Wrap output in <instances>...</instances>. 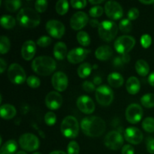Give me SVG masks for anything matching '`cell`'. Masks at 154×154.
<instances>
[{
    "label": "cell",
    "mask_w": 154,
    "mask_h": 154,
    "mask_svg": "<svg viewBox=\"0 0 154 154\" xmlns=\"http://www.w3.org/2000/svg\"><path fill=\"white\" fill-rule=\"evenodd\" d=\"M81 127L84 134L89 137H99L105 132L106 124L103 119L96 116L84 117L81 122Z\"/></svg>",
    "instance_id": "cell-1"
},
{
    "label": "cell",
    "mask_w": 154,
    "mask_h": 154,
    "mask_svg": "<svg viewBox=\"0 0 154 154\" xmlns=\"http://www.w3.org/2000/svg\"><path fill=\"white\" fill-rule=\"evenodd\" d=\"M57 63L53 58L47 56H41L35 59L32 63V69L36 74L42 76H48L55 71Z\"/></svg>",
    "instance_id": "cell-2"
},
{
    "label": "cell",
    "mask_w": 154,
    "mask_h": 154,
    "mask_svg": "<svg viewBox=\"0 0 154 154\" xmlns=\"http://www.w3.org/2000/svg\"><path fill=\"white\" fill-rule=\"evenodd\" d=\"M17 20L21 26L35 28L40 24L41 17L35 10L29 7H24L17 14Z\"/></svg>",
    "instance_id": "cell-3"
},
{
    "label": "cell",
    "mask_w": 154,
    "mask_h": 154,
    "mask_svg": "<svg viewBox=\"0 0 154 154\" xmlns=\"http://www.w3.org/2000/svg\"><path fill=\"white\" fill-rule=\"evenodd\" d=\"M60 129L66 138H75L79 133V123L75 117L67 116L62 121Z\"/></svg>",
    "instance_id": "cell-4"
},
{
    "label": "cell",
    "mask_w": 154,
    "mask_h": 154,
    "mask_svg": "<svg viewBox=\"0 0 154 154\" xmlns=\"http://www.w3.org/2000/svg\"><path fill=\"white\" fill-rule=\"evenodd\" d=\"M98 29L101 38L107 42L114 40L118 32L117 24L111 20H104L101 22Z\"/></svg>",
    "instance_id": "cell-5"
},
{
    "label": "cell",
    "mask_w": 154,
    "mask_h": 154,
    "mask_svg": "<svg viewBox=\"0 0 154 154\" xmlns=\"http://www.w3.org/2000/svg\"><path fill=\"white\" fill-rule=\"evenodd\" d=\"M8 76L11 83L16 85H20L25 82L26 78L25 71L22 66L17 63L11 65L8 70Z\"/></svg>",
    "instance_id": "cell-6"
},
{
    "label": "cell",
    "mask_w": 154,
    "mask_h": 154,
    "mask_svg": "<svg viewBox=\"0 0 154 154\" xmlns=\"http://www.w3.org/2000/svg\"><path fill=\"white\" fill-rule=\"evenodd\" d=\"M96 99L102 106H108L114 100V92L108 86H99L96 90Z\"/></svg>",
    "instance_id": "cell-7"
},
{
    "label": "cell",
    "mask_w": 154,
    "mask_h": 154,
    "mask_svg": "<svg viewBox=\"0 0 154 154\" xmlns=\"http://www.w3.org/2000/svg\"><path fill=\"white\" fill-rule=\"evenodd\" d=\"M135 45V39L130 35H122L116 39L114 48L120 54H128Z\"/></svg>",
    "instance_id": "cell-8"
},
{
    "label": "cell",
    "mask_w": 154,
    "mask_h": 154,
    "mask_svg": "<svg viewBox=\"0 0 154 154\" xmlns=\"http://www.w3.org/2000/svg\"><path fill=\"white\" fill-rule=\"evenodd\" d=\"M19 144L21 148L28 152H32L39 147V140L36 135L32 133H25L19 138Z\"/></svg>",
    "instance_id": "cell-9"
},
{
    "label": "cell",
    "mask_w": 154,
    "mask_h": 154,
    "mask_svg": "<svg viewBox=\"0 0 154 154\" xmlns=\"http://www.w3.org/2000/svg\"><path fill=\"white\" fill-rule=\"evenodd\" d=\"M123 137L117 131H111L105 137L104 143L108 148L112 150H117L122 147L123 144Z\"/></svg>",
    "instance_id": "cell-10"
},
{
    "label": "cell",
    "mask_w": 154,
    "mask_h": 154,
    "mask_svg": "<svg viewBox=\"0 0 154 154\" xmlns=\"http://www.w3.org/2000/svg\"><path fill=\"white\" fill-rule=\"evenodd\" d=\"M143 117V109L138 104H131L126 110V118L129 123L136 124Z\"/></svg>",
    "instance_id": "cell-11"
},
{
    "label": "cell",
    "mask_w": 154,
    "mask_h": 154,
    "mask_svg": "<svg viewBox=\"0 0 154 154\" xmlns=\"http://www.w3.org/2000/svg\"><path fill=\"white\" fill-rule=\"evenodd\" d=\"M46 30L48 34L54 38H61L65 34L66 28L63 23L57 20H51L46 23Z\"/></svg>",
    "instance_id": "cell-12"
},
{
    "label": "cell",
    "mask_w": 154,
    "mask_h": 154,
    "mask_svg": "<svg viewBox=\"0 0 154 154\" xmlns=\"http://www.w3.org/2000/svg\"><path fill=\"white\" fill-rule=\"evenodd\" d=\"M105 11L107 16L112 20H117L123 16V10L120 4L115 1H108L105 5Z\"/></svg>",
    "instance_id": "cell-13"
},
{
    "label": "cell",
    "mask_w": 154,
    "mask_h": 154,
    "mask_svg": "<svg viewBox=\"0 0 154 154\" xmlns=\"http://www.w3.org/2000/svg\"><path fill=\"white\" fill-rule=\"evenodd\" d=\"M89 21V17L85 12L78 11L72 15L70 20V26L74 30H81L86 26Z\"/></svg>",
    "instance_id": "cell-14"
},
{
    "label": "cell",
    "mask_w": 154,
    "mask_h": 154,
    "mask_svg": "<svg viewBox=\"0 0 154 154\" xmlns=\"http://www.w3.org/2000/svg\"><path fill=\"white\" fill-rule=\"evenodd\" d=\"M77 106L81 112L87 114L93 113L96 108L93 99L86 95H83L78 97V99H77Z\"/></svg>",
    "instance_id": "cell-15"
},
{
    "label": "cell",
    "mask_w": 154,
    "mask_h": 154,
    "mask_svg": "<svg viewBox=\"0 0 154 154\" xmlns=\"http://www.w3.org/2000/svg\"><path fill=\"white\" fill-rule=\"evenodd\" d=\"M90 51L83 48H75L71 50L67 55V59L69 63L77 64L81 63L87 58Z\"/></svg>",
    "instance_id": "cell-16"
},
{
    "label": "cell",
    "mask_w": 154,
    "mask_h": 154,
    "mask_svg": "<svg viewBox=\"0 0 154 154\" xmlns=\"http://www.w3.org/2000/svg\"><path fill=\"white\" fill-rule=\"evenodd\" d=\"M52 85L56 90L63 92L66 90L69 84L68 77L64 72H57L54 74L52 77Z\"/></svg>",
    "instance_id": "cell-17"
},
{
    "label": "cell",
    "mask_w": 154,
    "mask_h": 154,
    "mask_svg": "<svg viewBox=\"0 0 154 154\" xmlns=\"http://www.w3.org/2000/svg\"><path fill=\"white\" fill-rule=\"evenodd\" d=\"M124 138L130 144L137 145L143 141V133L138 128L131 126L125 130Z\"/></svg>",
    "instance_id": "cell-18"
},
{
    "label": "cell",
    "mask_w": 154,
    "mask_h": 154,
    "mask_svg": "<svg viewBox=\"0 0 154 154\" xmlns=\"http://www.w3.org/2000/svg\"><path fill=\"white\" fill-rule=\"evenodd\" d=\"M45 104L49 109L57 110L63 104V97L58 92L51 91L45 98Z\"/></svg>",
    "instance_id": "cell-19"
},
{
    "label": "cell",
    "mask_w": 154,
    "mask_h": 154,
    "mask_svg": "<svg viewBox=\"0 0 154 154\" xmlns=\"http://www.w3.org/2000/svg\"><path fill=\"white\" fill-rule=\"evenodd\" d=\"M36 53V45L32 40H28L23 43L21 49L22 57L26 61H29Z\"/></svg>",
    "instance_id": "cell-20"
},
{
    "label": "cell",
    "mask_w": 154,
    "mask_h": 154,
    "mask_svg": "<svg viewBox=\"0 0 154 154\" xmlns=\"http://www.w3.org/2000/svg\"><path fill=\"white\" fill-rule=\"evenodd\" d=\"M113 55L112 48L108 45H102L99 47L95 52V56L100 61L108 60Z\"/></svg>",
    "instance_id": "cell-21"
},
{
    "label": "cell",
    "mask_w": 154,
    "mask_h": 154,
    "mask_svg": "<svg viewBox=\"0 0 154 154\" xmlns=\"http://www.w3.org/2000/svg\"><path fill=\"white\" fill-rule=\"evenodd\" d=\"M126 88L129 94H137L139 92L140 88H141L139 80L135 76L130 77L129 78H128L127 81H126Z\"/></svg>",
    "instance_id": "cell-22"
},
{
    "label": "cell",
    "mask_w": 154,
    "mask_h": 154,
    "mask_svg": "<svg viewBox=\"0 0 154 154\" xmlns=\"http://www.w3.org/2000/svg\"><path fill=\"white\" fill-rule=\"evenodd\" d=\"M67 54V46L64 42H57L54 48V56L57 60H63Z\"/></svg>",
    "instance_id": "cell-23"
},
{
    "label": "cell",
    "mask_w": 154,
    "mask_h": 154,
    "mask_svg": "<svg viewBox=\"0 0 154 154\" xmlns=\"http://www.w3.org/2000/svg\"><path fill=\"white\" fill-rule=\"evenodd\" d=\"M17 114L16 108L10 104H5L0 108V115L5 120H11Z\"/></svg>",
    "instance_id": "cell-24"
},
{
    "label": "cell",
    "mask_w": 154,
    "mask_h": 154,
    "mask_svg": "<svg viewBox=\"0 0 154 154\" xmlns=\"http://www.w3.org/2000/svg\"><path fill=\"white\" fill-rule=\"evenodd\" d=\"M108 82L111 87L114 88H118L121 87L124 82L123 77L117 72H112L108 76Z\"/></svg>",
    "instance_id": "cell-25"
},
{
    "label": "cell",
    "mask_w": 154,
    "mask_h": 154,
    "mask_svg": "<svg viewBox=\"0 0 154 154\" xmlns=\"http://www.w3.org/2000/svg\"><path fill=\"white\" fill-rule=\"evenodd\" d=\"M17 150V143L14 140L6 141L0 149V154H14Z\"/></svg>",
    "instance_id": "cell-26"
},
{
    "label": "cell",
    "mask_w": 154,
    "mask_h": 154,
    "mask_svg": "<svg viewBox=\"0 0 154 154\" xmlns=\"http://www.w3.org/2000/svg\"><path fill=\"white\" fill-rule=\"evenodd\" d=\"M135 70L138 75L144 77L148 75L150 72V67H149L148 63L145 60H138L135 63Z\"/></svg>",
    "instance_id": "cell-27"
},
{
    "label": "cell",
    "mask_w": 154,
    "mask_h": 154,
    "mask_svg": "<svg viewBox=\"0 0 154 154\" xmlns=\"http://www.w3.org/2000/svg\"><path fill=\"white\" fill-rule=\"evenodd\" d=\"M0 23L3 28L10 29L16 25V20H15L14 17L10 16V15H3L0 19Z\"/></svg>",
    "instance_id": "cell-28"
},
{
    "label": "cell",
    "mask_w": 154,
    "mask_h": 154,
    "mask_svg": "<svg viewBox=\"0 0 154 154\" xmlns=\"http://www.w3.org/2000/svg\"><path fill=\"white\" fill-rule=\"evenodd\" d=\"M92 69H93V67H92V66L90 63H82L78 69V76L81 78H87L90 75V73H91Z\"/></svg>",
    "instance_id": "cell-29"
},
{
    "label": "cell",
    "mask_w": 154,
    "mask_h": 154,
    "mask_svg": "<svg viewBox=\"0 0 154 154\" xmlns=\"http://www.w3.org/2000/svg\"><path fill=\"white\" fill-rule=\"evenodd\" d=\"M77 40L79 42L80 45L84 47L89 46L90 45V42H91L88 33L84 31L78 32L77 34Z\"/></svg>",
    "instance_id": "cell-30"
},
{
    "label": "cell",
    "mask_w": 154,
    "mask_h": 154,
    "mask_svg": "<svg viewBox=\"0 0 154 154\" xmlns=\"http://www.w3.org/2000/svg\"><path fill=\"white\" fill-rule=\"evenodd\" d=\"M4 3L5 8L10 12L17 11L22 5V2L20 0H8Z\"/></svg>",
    "instance_id": "cell-31"
},
{
    "label": "cell",
    "mask_w": 154,
    "mask_h": 154,
    "mask_svg": "<svg viewBox=\"0 0 154 154\" xmlns=\"http://www.w3.org/2000/svg\"><path fill=\"white\" fill-rule=\"evenodd\" d=\"M141 102L144 107L147 108H152L154 107V94L147 93L144 95L141 99Z\"/></svg>",
    "instance_id": "cell-32"
},
{
    "label": "cell",
    "mask_w": 154,
    "mask_h": 154,
    "mask_svg": "<svg viewBox=\"0 0 154 154\" xmlns=\"http://www.w3.org/2000/svg\"><path fill=\"white\" fill-rule=\"evenodd\" d=\"M69 2L66 0H60L56 4V11L58 14L64 15L69 11Z\"/></svg>",
    "instance_id": "cell-33"
},
{
    "label": "cell",
    "mask_w": 154,
    "mask_h": 154,
    "mask_svg": "<svg viewBox=\"0 0 154 154\" xmlns=\"http://www.w3.org/2000/svg\"><path fill=\"white\" fill-rule=\"evenodd\" d=\"M11 43L8 38L5 35H2L0 38V53L5 54L10 50Z\"/></svg>",
    "instance_id": "cell-34"
},
{
    "label": "cell",
    "mask_w": 154,
    "mask_h": 154,
    "mask_svg": "<svg viewBox=\"0 0 154 154\" xmlns=\"http://www.w3.org/2000/svg\"><path fill=\"white\" fill-rule=\"evenodd\" d=\"M142 128L149 133L154 132V118L147 117L142 122Z\"/></svg>",
    "instance_id": "cell-35"
},
{
    "label": "cell",
    "mask_w": 154,
    "mask_h": 154,
    "mask_svg": "<svg viewBox=\"0 0 154 154\" xmlns=\"http://www.w3.org/2000/svg\"><path fill=\"white\" fill-rule=\"evenodd\" d=\"M119 29L122 32H130L132 29V24L129 19H123L119 23Z\"/></svg>",
    "instance_id": "cell-36"
},
{
    "label": "cell",
    "mask_w": 154,
    "mask_h": 154,
    "mask_svg": "<svg viewBox=\"0 0 154 154\" xmlns=\"http://www.w3.org/2000/svg\"><path fill=\"white\" fill-rule=\"evenodd\" d=\"M48 2L46 0H38L35 2V11L38 13H43L48 8Z\"/></svg>",
    "instance_id": "cell-37"
},
{
    "label": "cell",
    "mask_w": 154,
    "mask_h": 154,
    "mask_svg": "<svg viewBox=\"0 0 154 154\" xmlns=\"http://www.w3.org/2000/svg\"><path fill=\"white\" fill-rule=\"evenodd\" d=\"M104 12V9L102 6L96 5L90 9L89 14L92 17H99L102 15Z\"/></svg>",
    "instance_id": "cell-38"
},
{
    "label": "cell",
    "mask_w": 154,
    "mask_h": 154,
    "mask_svg": "<svg viewBox=\"0 0 154 154\" xmlns=\"http://www.w3.org/2000/svg\"><path fill=\"white\" fill-rule=\"evenodd\" d=\"M26 83L29 87H32V88H38L40 86L41 81L38 77L32 75V76L27 78Z\"/></svg>",
    "instance_id": "cell-39"
},
{
    "label": "cell",
    "mask_w": 154,
    "mask_h": 154,
    "mask_svg": "<svg viewBox=\"0 0 154 154\" xmlns=\"http://www.w3.org/2000/svg\"><path fill=\"white\" fill-rule=\"evenodd\" d=\"M45 121L48 126H54L57 122V116L54 112H51V111L48 112L45 116Z\"/></svg>",
    "instance_id": "cell-40"
},
{
    "label": "cell",
    "mask_w": 154,
    "mask_h": 154,
    "mask_svg": "<svg viewBox=\"0 0 154 154\" xmlns=\"http://www.w3.org/2000/svg\"><path fill=\"white\" fill-rule=\"evenodd\" d=\"M68 154H79L80 147L78 143L75 141L69 142L67 147Z\"/></svg>",
    "instance_id": "cell-41"
},
{
    "label": "cell",
    "mask_w": 154,
    "mask_h": 154,
    "mask_svg": "<svg viewBox=\"0 0 154 154\" xmlns=\"http://www.w3.org/2000/svg\"><path fill=\"white\" fill-rule=\"evenodd\" d=\"M51 42H52V39L51 38V37L48 35H43L38 39L36 43L38 46L42 47V48H46L51 45Z\"/></svg>",
    "instance_id": "cell-42"
},
{
    "label": "cell",
    "mask_w": 154,
    "mask_h": 154,
    "mask_svg": "<svg viewBox=\"0 0 154 154\" xmlns=\"http://www.w3.org/2000/svg\"><path fill=\"white\" fill-rule=\"evenodd\" d=\"M70 4L74 8L81 9L87 6V2L86 0H72L70 2Z\"/></svg>",
    "instance_id": "cell-43"
},
{
    "label": "cell",
    "mask_w": 154,
    "mask_h": 154,
    "mask_svg": "<svg viewBox=\"0 0 154 154\" xmlns=\"http://www.w3.org/2000/svg\"><path fill=\"white\" fill-rule=\"evenodd\" d=\"M152 42V38L150 35L144 34L141 38V44L144 48H148Z\"/></svg>",
    "instance_id": "cell-44"
},
{
    "label": "cell",
    "mask_w": 154,
    "mask_h": 154,
    "mask_svg": "<svg viewBox=\"0 0 154 154\" xmlns=\"http://www.w3.org/2000/svg\"><path fill=\"white\" fill-rule=\"evenodd\" d=\"M139 16V10L136 8H132L128 11L127 17L129 20H135Z\"/></svg>",
    "instance_id": "cell-45"
},
{
    "label": "cell",
    "mask_w": 154,
    "mask_h": 154,
    "mask_svg": "<svg viewBox=\"0 0 154 154\" xmlns=\"http://www.w3.org/2000/svg\"><path fill=\"white\" fill-rule=\"evenodd\" d=\"M83 89L85 90L87 93H92V92L96 90V87H95V84H93V82L89 81H85L83 83Z\"/></svg>",
    "instance_id": "cell-46"
},
{
    "label": "cell",
    "mask_w": 154,
    "mask_h": 154,
    "mask_svg": "<svg viewBox=\"0 0 154 154\" xmlns=\"http://www.w3.org/2000/svg\"><path fill=\"white\" fill-rule=\"evenodd\" d=\"M146 147L149 153L154 154V138L153 137H147L146 139Z\"/></svg>",
    "instance_id": "cell-47"
},
{
    "label": "cell",
    "mask_w": 154,
    "mask_h": 154,
    "mask_svg": "<svg viewBox=\"0 0 154 154\" xmlns=\"http://www.w3.org/2000/svg\"><path fill=\"white\" fill-rule=\"evenodd\" d=\"M122 154H134L135 153V150L134 147L130 144H126L122 148Z\"/></svg>",
    "instance_id": "cell-48"
},
{
    "label": "cell",
    "mask_w": 154,
    "mask_h": 154,
    "mask_svg": "<svg viewBox=\"0 0 154 154\" xmlns=\"http://www.w3.org/2000/svg\"><path fill=\"white\" fill-rule=\"evenodd\" d=\"M124 64V63L122 60L121 57H117L114 59L113 60V65H114L115 67H121L123 66V65Z\"/></svg>",
    "instance_id": "cell-49"
},
{
    "label": "cell",
    "mask_w": 154,
    "mask_h": 154,
    "mask_svg": "<svg viewBox=\"0 0 154 154\" xmlns=\"http://www.w3.org/2000/svg\"><path fill=\"white\" fill-rule=\"evenodd\" d=\"M6 67H7V63H6V62L5 61L4 59L0 58V72H1V74H2L5 72V70L6 69Z\"/></svg>",
    "instance_id": "cell-50"
},
{
    "label": "cell",
    "mask_w": 154,
    "mask_h": 154,
    "mask_svg": "<svg viewBox=\"0 0 154 154\" xmlns=\"http://www.w3.org/2000/svg\"><path fill=\"white\" fill-rule=\"evenodd\" d=\"M90 24L91 26L93 27H98L99 28V25H100V23L99 22V20L96 19H91L90 20Z\"/></svg>",
    "instance_id": "cell-51"
},
{
    "label": "cell",
    "mask_w": 154,
    "mask_h": 154,
    "mask_svg": "<svg viewBox=\"0 0 154 154\" xmlns=\"http://www.w3.org/2000/svg\"><path fill=\"white\" fill-rule=\"evenodd\" d=\"M121 59L122 60H123V63H129V60H130V57H129V55L128 54H123V55H121Z\"/></svg>",
    "instance_id": "cell-52"
},
{
    "label": "cell",
    "mask_w": 154,
    "mask_h": 154,
    "mask_svg": "<svg viewBox=\"0 0 154 154\" xmlns=\"http://www.w3.org/2000/svg\"><path fill=\"white\" fill-rule=\"evenodd\" d=\"M148 82L152 87H154V72H152L148 77Z\"/></svg>",
    "instance_id": "cell-53"
},
{
    "label": "cell",
    "mask_w": 154,
    "mask_h": 154,
    "mask_svg": "<svg viewBox=\"0 0 154 154\" xmlns=\"http://www.w3.org/2000/svg\"><path fill=\"white\" fill-rule=\"evenodd\" d=\"M102 78H100V77H95L94 79H93V84H95V85H99V84H101V83H102Z\"/></svg>",
    "instance_id": "cell-54"
},
{
    "label": "cell",
    "mask_w": 154,
    "mask_h": 154,
    "mask_svg": "<svg viewBox=\"0 0 154 154\" xmlns=\"http://www.w3.org/2000/svg\"><path fill=\"white\" fill-rule=\"evenodd\" d=\"M140 2L143 3V4L145 5H150V4H154V0H140Z\"/></svg>",
    "instance_id": "cell-55"
},
{
    "label": "cell",
    "mask_w": 154,
    "mask_h": 154,
    "mask_svg": "<svg viewBox=\"0 0 154 154\" xmlns=\"http://www.w3.org/2000/svg\"><path fill=\"white\" fill-rule=\"evenodd\" d=\"M103 0H99V1H91V0H90L89 1V2L90 3V4H93V5H99L100 4V3L103 2Z\"/></svg>",
    "instance_id": "cell-56"
},
{
    "label": "cell",
    "mask_w": 154,
    "mask_h": 154,
    "mask_svg": "<svg viewBox=\"0 0 154 154\" xmlns=\"http://www.w3.org/2000/svg\"><path fill=\"white\" fill-rule=\"evenodd\" d=\"M50 154H66L65 152L61 151V150H56V151L51 152Z\"/></svg>",
    "instance_id": "cell-57"
},
{
    "label": "cell",
    "mask_w": 154,
    "mask_h": 154,
    "mask_svg": "<svg viewBox=\"0 0 154 154\" xmlns=\"http://www.w3.org/2000/svg\"><path fill=\"white\" fill-rule=\"evenodd\" d=\"M16 154H27V153L24 151H18Z\"/></svg>",
    "instance_id": "cell-58"
},
{
    "label": "cell",
    "mask_w": 154,
    "mask_h": 154,
    "mask_svg": "<svg viewBox=\"0 0 154 154\" xmlns=\"http://www.w3.org/2000/svg\"><path fill=\"white\" fill-rule=\"evenodd\" d=\"M33 154H42L41 153H38V152H36V153H34Z\"/></svg>",
    "instance_id": "cell-59"
},
{
    "label": "cell",
    "mask_w": 154,
    "mask_h": 154,
    "mask_svg": "<svg viewBox=\"0 0 154 154\" xmlns=\"http://www.w3.org/2000/svg\"><path fill=\"white\" fill-rule=\"evenodd\" d=\"M153 8H154V4H153Z\"/></svg>",
    "instance_id": "cell-60"
}]
</instances>
